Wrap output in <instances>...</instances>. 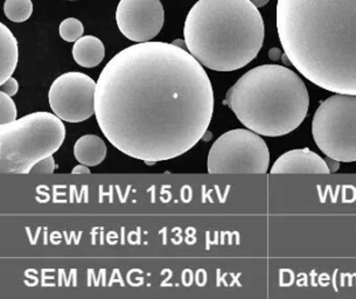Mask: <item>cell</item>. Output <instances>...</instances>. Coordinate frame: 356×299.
Wrapping results in <instances>:
<instances>
[{
  "mask_svg": "<svg viewBox=\"0 0 356 299\" xmlns=\"http://www.w3.org/2000/svg\"><path fill=\"white\" fill-rule=\"evenodd\" d=\"M0 84L15 73L18 65V42L8 26L0 24Z\"/></svg>",
  "mask_w": 356,
  "mask_h": 299,
  "instance_id": "11",
  "label": "cell"
},
{
  "mask_svg": "<svg viewBox=\"0 0 356 299\" xmlns=\"http://www.w3.org/2000/svg\"><path fill=\"white\" fill-rule=\"evenodd\" d=\"M96 82L87 74L70 72L53 82L48 101L53 113L62 121L81 123L95 115Z\"/></svg>",
  "mask_w": 356,
  "mask_h": 299,
  "instance_id": "8",
  "label": "cell"
},
{
  "mask_svg": "<svg viewBox=\"0 0 356 299\" xmlns=\"http://www.w3.org/2000/svg\"><path fill=\"white\" fill-rule=\"evenodd\" d=\"M19 90L18 81L10 77L8 80L5 81L4 83H1V92H6L8 95L15 96Z\"/></svg>",
  "mask_w": 356,
  "mask_h": 299,
  "instance_id": "18",
  "label": "cell"
},
{
  "mask_svg": "<svg viewBox=\"0 0 356 299\" xmlns=\"http://www.w3.org/2000/svg\"><path fill=\"white\" fill-rule=\"evenodd\" d=\"M106 55V47L99 38L86 35L75 41L73 56L75 63L84 68H94L102 63Z\"/></svg>",
  "mask_w": 356,
  "mask_h": 299,
  "instance_id": "12",
  "label": "cell"
},
{
  "mask_svg": "<svg viewBox=\"0 0 356 299\" xmlns=\"http://www.w3.org/2000/svg\"><path fill=\"white\" fill-rule=\"evenodd\" d=\"M312 135L327 157L356 161V95L335 94L325 99L313 116Z\"/></svg>",
  "mask_w": 356,
  "mask_h": 299,
  "instance_id": "6",
  "label": "cell"
},
{
  "mask_svg": "<svg viewBox=\"0 0 356 299\" xmlns=\"http://www.w3.org/2000/svg\"><path fill=\"white\" fill-rule=\"evenodd\" d=\"M164 22V8L160 0H120L117 6L116 22L120 33L137 44L156 38Z\"/></svg>",
  "mask_w": 356,
  "mask_h": 299,
  "instance_id": "9",
  "label": "cell"
},
{
  "mask_svg": "<svg viewBox=\"0 0 356 299\" xmlns=\"http://www.w3.org/2000/svg\"><path fill=\"white\" fill-rule=\"evenodd\" d=\"M17 106L11 96L0 92V124H8L17 121Z\"/></svg>",
  "mask_w": 356,
  "mask_h": 299,
  "instance_id": "16",
  "label": "cell"
},
{
  "mask_svg": "<svg viewBox=\"0 0 356 299\" xmlns=\"http://www.w3.org/2000/svg\"><path fill=\"white\" fill-rule=\"evenodd\" d=\"M277 31L302 76L327 92L356 95V0H278Z\"/></svg>",
  "mask_w": 356,
  "mask_h": 299,
  "instance_id": "2",
  "label": "cell"
},
{
  "mask_svg": "<svg viewBox=\"0 0 356 299\" xmlns=\"http://www.w3.org/2000/svg\"><path fill=\"white\" fill-rule=\"evenodd\" d=\"M60 37L67 42H75L83 37V24L76 18L65 19L58 29Z\"/></svg>",
  "mask_w": 356,
  "mask_h": 299,
  "instance_id": "15",
  "label": "cell"
},
{
  "mask_svg": "<svg viewBox=\"0 0 356 299\" xmlns=\"http://www.w3.org/2000/svg\"><path fill=\"white\" fill-rule=\"evenodd\" d=\"M270 152L261 135L249 129H235L215 140L208 154L211 175H266Z\"/></svg>",
  "mask_w": 356,
  "mask_h": 299,
  "instance_id": "7",
  "label": "cell"
},
{
  "mask_svg": "<svg viewBox=\"0 0 356 299\" xmlns=\"http://www.w3.org/2000/svg\"><path fill=\"white\" fill-rule=\"evenodd\" d=\"M74 156L80 164L97 166L106 159V143L99 136H82L74 145Z\"/></svg>",
  "mask_w": 356,
  "mask_h": 299,
  "instance_id": "13",
  "label": "cell"
},
{
  "mask_svg": "<svg viewBox=\"0 0 356 299\" xmlns=\"http://www.w3.org/2000/svg\"><path fill=\"white\" fill-rule=\"evenodd\" d=\"M271 175H330L325 159L309 149L291 150L282 154L270 170Z\"/></svg>",
  "mask_w": 356,
  "mask_h": 299,
  "instance_id": "10",
  "label": "cell"
},
{
  "mask_svg": "<svg viewBox=\"0 0 356 299\" xmlns=\"http://www.w3.org/2000/svg\"><path fill=\"white\" fill-rule=\"evenodd\" d=\"M172 44L177 45V46H179V47L184 48V49H187V46H186V41L184 40H175L172 42Z\"/></svg>",
  "mask_w": 356,
  "mask_h": 299,
  "instance_id": "23",
  "label": "cell"
},
{
  "mask_svg": "<svg viewBox=\"0 0 356 299\" xmlns=\"http://www.w3.org/2000/svg\"><path fill=\"white\" fill-rule=\"evenodd\" d=\"M325 161L327 163L328 168H330L331 173H334V172L338 171L339 168H340V161H335V159L327 157L325 159Z\"/></svg>",
  "mask_w": 356,
  "mask_h": 299,
  "instance_id": "20",
  "label": "cell"
},
{
  "mask_svg": "<svg viewBox=\"0 0 356 299\" xmlns=\"http://www.w3.org/2000/svg\"><path fill=\"white\" fill-rule=\"evenodd\" d=\"M88 168H89V166H87V165H77V166L73 168L72 173H73V175H90V170Z\"/></svg>",
  "mask_w": 356,
  "mask_h": 299,
  "instance_id": "19",
  "label": "cell"
},
{
  "mask_svg": "<svg viewBox=\"0 0 356 299\" xmlns=\"http://www.w3.org/2000/svg\"><path fill=\"white\" fill-rule=\"evenodd\" d=\"M54 170V158H53V156H49V157L44 158V159L34 165L31 173H35V175H51Z\"/></svg>",
  "mask_w": 356,
  "mask_h": 299,
  "instance_id": "17",
  "label": "cell"
},
{
  "mask_svg": "<svg viewBox=\"0 0 356 299\" xmlns=\"http://www.w3.org/2000/svg\"><path fill=\"white\" fill-rule=\"evenodd\" d=\"M66 138L55 113L39 111L0 127V168L4 175H29L34 165L53 154Z\"/></svg>",
  "mask_w": 356,
  "mask_h": 299,
  "instance_id": "5",
  "label": "cell"
},
{
  "mask_svg": "<svg viewBox=\"0 0 356 299\" xmlns=\"http://www.w3.org/2000/svg\"><path fill=\"white\" fill-rule=\"evenodd\" d=\"M4 13L11 22H26L33 13V3L32 0H5Z\"/></svg>",
  "mask_w": 356,
  "mask_h": 299,
  "instance_id": "14",
  "label": "cell"
},
{
  "mask_svg": "<svg viewBox=\"0 0 356 299\" xmlns=\"http://www.w3.org/2000/svg\"><path fill=\"white\" fill-rule=\"evenodd\" d=\"M250 1L256 8H263L269 3L270 0H250Z\"/></svg>",
  "mask_w": 356,
  "mask_h": 299,
  "instance_id": "21",
  "label": "cell"
},
{
  "mask_svg": "<svg viewBox=\"0 0 356 299\" xmlns=\"http://www.w3.org/2000/svg\"><path fill=\"white\" fill-rule=\"evenodd\" d=\"M264 32L262 15L250 0H199L184 27L187 51L215 72L249 65L262 49Z\"/></svg>",
  "mask_w": 356,
  "mask_h": 299,
  "instance_id": "3",
  "label": "cell"
},
{
  "mask_svg": "<svg viewBox=\"0 0 356 299\" xmlns=\"http://www.w3.org/2000/svg\"><path fill=\"white\" fill-rule=\"evenodd\" d=\"M225 104L251 131L280 137L302 124L309 108L304 81L278 65H263L249 70L225 95Z\"/></svg>",
  "mask_w": 356,
  "mask_h": 299,
  "instance_id": "4",
  "label": "cell"
},
{
  "mask_svg": "<svg viewBox=\"0 0 356 299\" xmlns=\"http://www.w3.org/2000/svg\"><path fill=\"white\" fill-rule=\"evenodd\" d=\"M214 92L189 51L161 41L120 51L96 82L95 115L120 152L147 165L180 157L204 138Z\"/></svg>",
  "mask_w": 356,
  "mask_h": 299,
  "instance_id": "1",
  "label": "cell"
},
{
  "mask_svg": "<svg viewBox=\"0 0 356 299\" xmlns=\"http://www.w3.org/2000/svg\"><path fill=\"white\" fill-rule=\"evenodd\" d=\"M280 49H277V48H273L270 51V58H273V60H277V58H280Z\"/></svg>",
  "mask_w": 356,
  "mask_h": 299,
  "instance_id": "22",
  "label": "cell"
}]
</instances>
